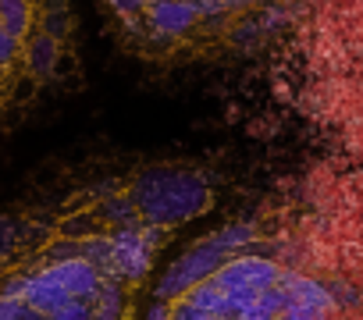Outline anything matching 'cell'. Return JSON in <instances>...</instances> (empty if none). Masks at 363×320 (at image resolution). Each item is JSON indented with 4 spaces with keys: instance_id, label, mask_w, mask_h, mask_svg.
I'll use <instances>...</instances> for the list:
<instances>
[{
    "instance_id": "1",
    "label": "cell",
    "mask_w": 363,
    "mask_h": 320,
    "mask_svg": "<svg viewBox=\"0 0 363 320\" xmlns=\"http://www.w3.org/2000/svg\"><path fill=\"white\" fill-rule=\"evenodd\" d=\"M125 36L153 57H203L257 40L289 0H107Z\"/></svg>"
},
{
    "instance_id": "2",
    "label": "cell",
    "mask_w": 363,
    "mask_h": 320,
    "mask_svg": "<svg viewBox=\"0 0 363 320\" xmlns=\"http://www.w3.org/2000/svg\"><path fill=\"white\" fill-rule=\"evenodd\" d=\"M79 68L72 0H0V110L22 107Z\"/></svg>"
}]
</instances>
